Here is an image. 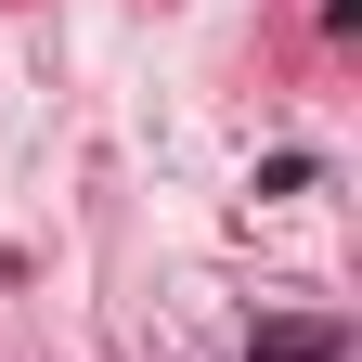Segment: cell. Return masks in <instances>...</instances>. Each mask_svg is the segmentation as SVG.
<instances>
[{"label":"cell","mask_w":362,"mask_h":362,"mask_svg":"<svg viewBox=\"0 0 362 362\" xmlns=\"http://www.w3.org/2000/svg\"><path fill=\"white\" fill-rule=\"evenodd\" d=\"M259 362H337V324H259Z\"/></svg>","instance_id":"1"}]
</instances>
